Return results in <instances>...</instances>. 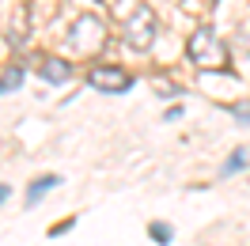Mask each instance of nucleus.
I'll list each match as a JSON object with an SVG mask.
<instances>
[{
  "mask_svg": "<svg viewBox=\"0 0 250 246\" xmlns=\"http://www.w3.org/2000/svg\"><path fill=\"white\" fill-rule=\"evenodd\" d=\"M182 114H186V106H171V110H167V114H163V122H178Z\"/></svg>",
  "mask_w": 250,
  "mask_h": 246,
  "instance_id": "12",
  "label": "nucleus"
},
{
  "mask_svg": "<svg viewBox=\"0 0 250 246\" xmlns=\"http://www.w3.org/2000/svg\"><path fill=\"white\" fill-rule=\"evenodd\" d=\"M8 197H12V189H8V185H0V205H4Z\"/></svg>",
  "mask_w": 250,
  "mask_h": 246,
  "instance_id": "13",
  "label": "nucleus"
},
{
  "mask_svg": "<svg viewBox=\"0 0 250 246\" xmlns=\"http://www.w3.org/2000/svg\"><path fill=\"white\" fill-rule=\"evenodd\" d=\"M231 118L239 125H250V102H239V106H231Z\"/></svg>",
  "mask_w": 250,
  "mask_h": 246,
  "instance_id": "10",
  "label": "nucleus"
},
{
  "mask_svg": "<svg viewBox=\"0 0 250 246\" xmlns=\"http://www.w3.org/2000/svg\"><path fill=\"white\" fill-rule=\"evenodd\" d=\"M23 76H27V68L23 64H8V72L0 76V95H8V91H19V83H23Z\"/></svg>",
  "mask_w": 250,
  "mask_h": 246,
  "instance_id": "7",
  "label": "nucleus"
},
{
  "mask_svg": "<svg viewBox=\"0 0 250 246\" xmlns=\"http://www.w3.org/2000/svg\"><path fill=\"white\" fill-rule=\"evenodd\" d=\"M103 46H106V23H103V16H95V12L76 16L72 27L64 31V49L72 57H95Z\"/></svg>",
  "mask_w": 250,
  "mask_h": 246,
  "instance_id": "3",
  "label": "nucleus"
},
{
  "mask_svg": "<svg viewBox=\"0 0 250 246\" xmlns=\"http://www.w3.org/2000/svg\"><path fill=\"white\" fill-rule=\"evenodd\" d=\"M38 76L46 80V83H68L72 80V61H64V57H42L38 61Z\"/></svg>",
  "mask_w": 250,
  "mask_h": 246,
  "instance_id": "5",
  "label": "nucleus"
},
{
  "mask_svg": "<svg viewBox=\"0 0 250 246\" xmlns=\"http://www.w3.org/2000/svg\"><path fill=\"white\" fill-rule=\"evenodd\" d=\"M247 167V152H243V148H239V152L231 155V159H228V163H224V170H220V174H224V178H228V174H239V170Z\"/></svg>",
  "mask_w": 250,
  "mask_h": 246,
  "instance_id": "9",
  "label": "nucleus"
},
{
  "mask_svg": "<svg viewBox=\"0 0 250 246\" xmlns=\"http://www.w3.org/2000/svg\"><path fill=\"white\" fill-rule=\"evenodd\" d=\"M72 227H76V220H61V224L49 227V239H57V235H64V231H72Z\"/></svg>",
  "mask_w": 250,
  "mask_h": 246,
  "instance_id": "11",
  "label": "nucleus"
},
{
  "mask_svg": "<svg viewBox=\"0 0 250 246\" xmlns=\"http://www.w3.org/2000/svg\"><path fill=\"white\" fill-rule=\"evenodd\" d=\"M87 87H95L103 95H125L133 87V76L125 72L122 64H91L87 68Z\"/></svg>",
  "mask_w": 250,
  "mask_h": 246,
  "instance_id": "4",
  "label": "nucleus"
},
{
  "mask_svg": "<svg viewBox=\"0 0 250 246\" xmlns=\"http://www.w3.org/2000/svg\"><path fill=\"white\" fill-rule=\"evenodd\" d=\"M186 57L201 72H228V46L212 27H197L186 38Z\"/></svg>",
  "mask_w": 250,
  "mask_h": 246,
  "instance_id": "1",
  "label": "nucleus"
},
{
  "mask_svg": "<svg viewBox=\"0 0 250 246\" xmlns=\"http://www.w3.org/2000/svg\"><path fill=\"white\" fill-rule=\"evenodd\" d=\"M159 34H163V23H159L156 8L152 4H137L122 23V42L133 53H148V49H156Z\"/></svg>",
  "mask_w": 250,
  "mask_h": 246,
  "instance_id": "2",
  "label": "nucleus"
},
{
  "mask_svg": "<svg viewBox=\"0 0 250 246\" xmlns=\"http://www.w3.org/2000/svg\"><path fill=\"white\" fill-rule=\"evenodd\" d=\"M148 235H152V243H159V246H171V239H174V227H171V224H163V220H152V224H148Z\"/></svg>",
  "mask_w": 250,
  "mask_h": 246,
  "instance_id": "8",
  "label": "nucleus"
},
{
  "mask_svg": "<svg viewBox=\"0 0 250 246\" xmlns=\"http://www.w3.org/2000/svg\"><path fill=\"white\" fill-rule=\"evenodd\" d=\"M57 185H61V178H57V174H42V178H34V182L27 185V205L34 208V205L46 197L49 189H57Z\"/></svg>",
  "mask_w": 250,
  "mask_h": 246,
  "instance_id": "6",
  "label": "nucleus"
}]
</instances>
